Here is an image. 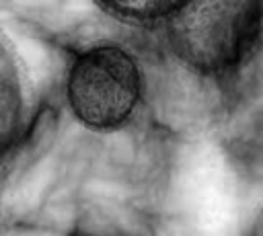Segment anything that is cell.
I'll list each match as a JSON object with an SVG mask.
<instances>
[{"label": "cell", "mask_w": 263, "mask_h": 236, "mask_svg": "<svg viewBox=\"0 0 263 236\" xmlns=\"http://www.w3.org/2000/svg\"><path fill=\"white\" fill-rule=\"evenodd\" d=\"M150 35L173 64L222 92L226 117L259 99L263 90V2H177L162 27Z\"/></svg>", "instance_id": "6da1fadb"}, {"label": "cell", "mask_w": 263, "mask_h": 236, "mask_svg": "<svg viewBox=\"0 0 263 236\" xmlns=\"http://www.w3.org/2000/svg\"><path fill=\"white\" fill-rule=\"evenodd\" d=\"M146 45L119 35L70 43L60 99L66 113L90 133H121L148 113Z\"/></svg>", "instance_id": "7a4b0ae2"}]
</instances>
